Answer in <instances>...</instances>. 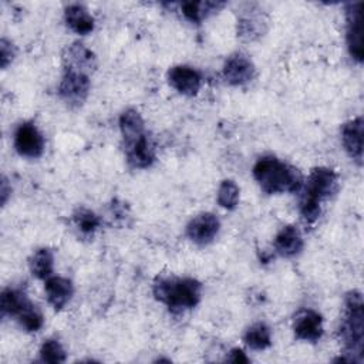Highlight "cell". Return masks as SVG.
Listing matches in <instances>:
<instances>
[{"label":"cell","instance_id":"5bb4252c","mask_svg":"<svg viewBox=\"0 0 364 364\" xmlns=\"http://www.w3.org/2000/svg\"><path fill=\"white\" fill-rule=\"evenodd\" d=\"M341 141L346 152L358 164L363 162V117L346 122L341 128Z\"/></svg>","mask_w":364,"mask_h":364},{"label":"cell","instance_id":"ffe728a7","mask_svg":"<svg viewBox=\"0 0 364 364\" xmlns=\"http://www.w3.org/2000/svg\"><path fill=\"white\" fill-rule=\"evenodd\" d=\"M26 293L18 287H7L1 291L0 296V309L3 316H16L23 310L28 303Z\"/></svg>","mask_w":364,"mask_h":364},{"label":"cell","instance_id":"7402d4cb","mask_svg":"<svg viewBox=\"0 0 364 364\" xmlns=\"http://www.w3.org/2000/svg\"><path fill=\"white\" fill-rule=\"evenodd\" d=\"M53 264L54 256L53 252L47 247L36 250V253L30 259V270L37 279H48L53 272Z\"/></svg>","mask_w":364,"mask_h":364},{"label":"cell","instance_id":"d6986e66","mask_svg":"<svg viewBox=\"0 0 364 364\" xmlns=\"http://www.w3.org/2000/svg\"><path fill=\"white\" fill-rule=\"evenodd\" d=\"M119 129L122 134V138L125 144H129L139 136H142L144 132V121L138 111L135 109H127L119 117Z\"/></svg>","mask_w":364,"mask_h":364},{"label":"cell","instance_id":"603a6c76","mask_svg":"<svg viewBox=\"0 0 364 364\" xmlns=\"http://www.w3.org/2000/svg\"><path fill=\"white\" fill-rule=\"evenodd\" d=\"M270 340H272L270 328L264 323H262V321L252 324L246 330V333L243 336V341L250 348H253V350H264V348H267L270 346V343H272Z\"/></svg>","mask_w":364,"mask_h":364},{"label":"cell","instance_id":"3957f363","mask_svg":"<svg viewBox=\"0 0 364 364\" xmlns=\"http://www.w3.org/2000/svg\"><path fill=\"white\" fill-rule=\"evenodd\" d=\"M337 189L338 179L333 169L324 166L311 169L300 199V213L303 219L309 223L317 220L321 212V200L334 195Z\"/></svg>","mask_w":364,"mask_h":364},{"label":"cell","instance_id":"4fadbf2b","mask_svg":"<svg viewBox=\"0 0 364 364\" xmlns=\"http://www.w3.org/2000/svg\"><path fill=\"white\" fill-rule=\"evenodd\" d=\"M127 161L134 168H148L155 161V145L151 138L144 134L138 139L125 144Z\"/></svg>","mask_w":364,"mask_h":364},{"label":"cell","instance_id":"9c48e42d","mask_svg":"<svg viewBox=\"0 0 364 364\" xmlns=\"http://www.w3.org/2000/svg\"><path fill=\"white\" fill-rule=\"evenodd\" d=\"M293 330L299 340L314 343L323 334V318L317 311L303 309L294 316Z\"/></svg>","mask_w":364,"mask_h":364},{"label":"cell","instance_id":"83f0119b","mask_svg":"<svg viewBox=\"0 0 364 364\" xmlns=\"http://www.w3.org/2000/svg\"><path fill=\"white\" fill-rule=\"evenodd\" d=\"M14 54H16V51H14L13 44L10 41H7L6 38H1V41H0V64L3 68H6L11 63V60L14 58Z\"/></svg>","mask_w":364,"mask_h":364},{"label":"cell","instance_id":"6da1fadb","mask_svg":"<svg viewBox=\"0 0 364 364\" xmlns=\"http://www.w3.org/2000/svg\"><path fill=\"white\" fill-rule=\"evenodd\" d=\"M350 363H361L364 347V304L360 291L353 290L346 296L344 314L338 328Z\"/></svg>","mask_w":364,"mask_h":364},{"label":"cell","instance_id":"e0dca14e","mask_svg":"<svg viewBox=\"0 0 364 364\" xmlns=\"http://www.w3.org/2000/svg\"><path fill=\"white\" fill-rule=\"evenodd\" d=\"M65 23L77 34H88L94 28V18L82 4H70L65 9Z\"/></svg>","mask_w":364,"mask_h":364},{"label":"cell","instance_id":"cb8c5ba5","mask_svg":"<svg viewBox=\"0 0 364 364\" xmlns=\"http://www.w3.org/2000/svg\"><path fill=\"white\" fill-rule=\"evenodd\" d=\"M17 320L27 331H37L43 326V314L31 301H28L17 314Z\"/></svg>","mask_w":364,"mask_h":364},{"label":"cell","instance_id":"f1b7e54d","mask_svg":"<svg viewBox=\"0 0 364 364\" xmlns=\"http://www.w3.org/2000/svg\"><path fill=\"white\" fill-rule=\"evenodd\" d=\"M228 361L230 363H249V358L246 357V354L240 350V348H233L230 353H229V357H228Z\"/></svg>","mask_w":364,"mask_h":364},{"label":"cell","instance_id":"44dd1931","mask_svg":"<svg viewBox=\"0 0 364 364\" xmlns=\"http://www.w3.org/2000/svg\"><path fill=\"white\" fill-rule=\"evenodd\" d=\"M222 1H183L181 3L182 14L192 23H199L209 14L223 7Z\"/></svg>","mask_w":364,"mask_h":364},{"label":"cell","instance_id":"52a82bcc","mask_svg":"<svg viewBox=\"0 0 364 364\" xmlns=\"http://www.w3.org/2000/svg\"><path fill=\"white\" fill-rule=\"evenodd\" d=\"M63 64L65 71H74L88 75L97 67L95 54L81 43H73L63 53Z\"/></svg>","mask_w":364,"mask_h":364},{"label":"cell","instance_id":"8992f818","mask_svg":"<svg viewBox=\"0 0 364 364\" xmlns=\"http://www.w3.org/2000/svg\"><path fill=\"white\" fill-rule=\"evenodd\" d=\"M14 148L26 158H38L44 151V138L31 122H23L14 132Z\"/></svg>","mask_w":364,"mask_h":364},{"label":"cell","instance_id":"5b68a950","mask_svg":"<svg viewBox=\"0 0 364 364\" xmlns=\"http://www.w3.org/2000/svg\"><path fill=\"white\" fill-rule=\"evenodd\" d=\"M361 7L363 3L354 1L346 6V21H347V46L351 57L358 63L363 61V23H361Z\"/></svg>","mask_w":364,"mask_h":364},{"label":"cell","instance_id":"d4e9b609","mask_svg":"<svg viewBox=\"0 0 364 364\" xmlns=\"http://www.w3.org/2000/svg\"><path fill=\"white\" fill-rule=\"evenodd\" d=\"M237 202H239V186L230 179L222 181L218 189V203L225 209H235Z\"/></svg>","mask_w":364,"mask_h":364},{"label":"cell","instance_id":"7a4b0ae2","mask_svg":"<svg viewBox=\"0 0 364 364\" xmlns=\"http://www.w3.org/2000/svg\"><path fill=\"white\" fill-rule=\"evenodd\" d=\"M253 176L266 193L297 192L303 186L299 169L276 156H262L253 166Z\"/></svg>","mask_w":364,"mask_h":364},{"label":"cell","instance_id":"484cf974","mask_svg":"<svg viewBox=\"0 0 364 364\" xmlns=\"http://www.w3.org/2000/svg\"><path fill=\"white\" fill-rule=\"evenodd\" d=\"M74 223L81 230L82 235H92L100 226V218L90 209L80 208L74 212Z\"/></svg>","mask_w":364,"mask_h":364},{"label":"cell","instance_id":"30bf717a","mask_svg":"<svg viewBox=\"0 0 364 364\" xmlns=\"http://www.w3.org/2000/svg\"><path fill=\"white\" fill-rule=\"evenodd\" d=\"M220 228L219 219L213 213H200L195 216L186 226L188 237L198 245L210 243Z\"/></svg>","mask_w":364,"mask_h":364},{"label":"cell","instance_id":"f546056e","mask_svg":"<svg viewBox=\"0 0 364 364\" xmlns=\"http://www.w3.org/2000/svg\"><path fill=\"white\" fill-rule=\"evenodd\" d=\"M9 183H7V179L6 178H3L1 179V203L4 205L6 203V200H7V196H9V193L11 192V188L9 189V186H7Z\"/></svg>","mask_w":364,"mask_h":364},{"label":"cell","instance_id":"ac0fdd59","mask_svg":"<svg viewBox=\"0 0 364 364\" xmlns=\"http://www.w3.org/2000/svg\"><path fill=\"white\" fill-rule=\"evenodd\" d=\"M264 26H266V21L260 13L247 10L237 20V34L245 40H255L263 36L266 30Z\"/></svg>","mask_w":364,"mask_h":364},{"label":"cell","instance_id":"9a60e30c","mask_svg":"<svg viewBox=\"0 0 364 364\" xmlns=\"http://www.w3.org/2000/svg\"><path fill=\"white\" fill-rule=\"evenodd\" d=\"M44 290L48 303L55 310H61L70 301L74 291L73 283L68 279L60 276H50L46 280Z\"/></svg>","mask_w":364,"mask_h":364},{"label":"cell","instance_id":"4316f807","mask_svg":"<svg viewBox=\"0 0 364 364\" xmlns=\"http://www.w3.org/2000/svg\"><path fill=\"white\" fill-rule=\"evenodd\" d=\"M40 360L43 363L50 364H60L65 361V351L58 340L50 338L43 343L40 348Z\"/></svg>","mask_w":364,"mask_h":364},{"label":"cell","instance_id":"277c9868","mask_svg":"<svg viewBox=\"0 0 364 364\" xmlns=\"http://www.w3.org/2000/svg\"><path fill=\"white\" fill-rule=\"evenodd\" d=\"M202 286L191 277H158L154 283V296L172 311H183L198 304Z\"/></svg>","mask_w":364,"mask_h":364},{"label":"cell","instance_id":"8fae6325","mask_svg":"<svg viewBox=\"0 0 364 364\" xmlns=\"http://www.w3.org/2000/svg\"><path fill=\"white\" fill-rule=\"evenodd\" d=\"M253 63L242 53H235L223 64V77L232 85L246 84L253 78Z\"/></svg>","mask_w":364,"mask_h":364},{"label":"cell","instance_id":"ba28073f","mask_svg":"<svg viewBox=\"0 0 364 364\" xmlns=\"http://www.w3.org/2000/svg\"><path fill=\"white\" fill-rule=\"evenodd\" d=\"M88 91H90L88 75L64 70V75L58 87V94L65 102L78 105L87 98Z\"/></svg>","mask_w":364,"mask_h":364},{"label":"cell","instance_id":"2e32d148","mask_svg":"<svg viewBox=\"0 0 364 364\" xmlns=\"http://www.w3.org/2000/svg\"><path fill=\"white\" fill-rule=\"evenodd\" d=\"M274 249L284 257L296 256L303 249V237L300 230L291 225L282 228L274 237Z\"/></svg>","mask_w":364,"mask_h":364},{"label":"cell","instance_id":"7c38bea8","mask_svg":"<svg viewBox=\"0 0 364 364\" xmlns=\"http://www.w3.org/2000/svg\"><path fill=\"white\" fill-rule=\"evenodd\" d=\"M168 82L183 95H195L200 88V74L188 65H175L168 71Z\"/></svg>","mask_w":364,"mask_h":364}]
</instances>
